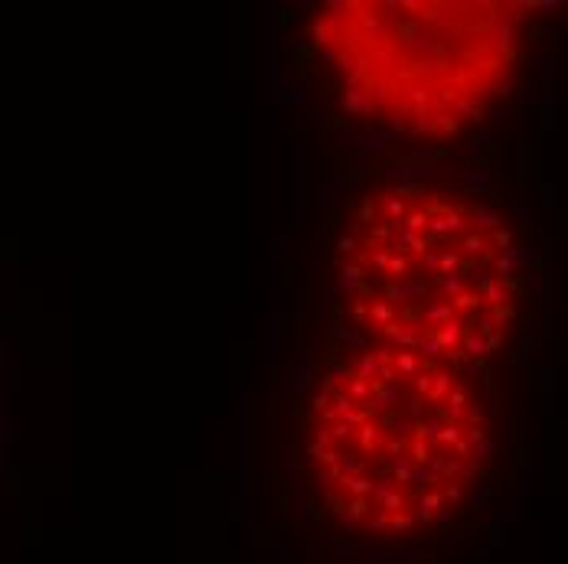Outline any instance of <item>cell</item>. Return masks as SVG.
Here are the masks:
<instances>
[{
  "label": "cell",
  "mask_w": 568,
  "mask_h": 564,
  "mask_svg": "<svg viewBox=\"0 0 568 564\" xmlns=\"http://www.w3.org/2000/svg\"><path fill=\"white\" fill-rule=\"evenodd\" d=\"M490 451V408L470 376L393 346L337 362L304 424L307 483L356 535L438 529L470 500Z\"/></svg>",
  "instance_id": "obj_1"
},
{
  "label": "cell",
  "mask_w": 568,
  "mask_h": 564,
  "mask_svg": "<svg viewBox=\"0 0 568 564\" xmlns=\"http://www.w3.org/2000/svg\"><path fill=\"white\" fill-rule=\"evenodd\" d=\"M349 320L373 339L474 369L516 327L510 226L484 203L428 183L369 189L337 242Z\"/></svg>",
  "instance_id": "obj_2"
},
{
  "label": "cell",
  "mask_w": 568,
  "mask_h": 564,
  "mask_svg": "<svg viewBox=\"0 0 568 564\" xmlns=\"http://www.w3.org/2000/svg\"><path fill=\"white\" fill-rule=\"evenodd\" d=\"M526 7L510 0H331L311 43L343 102L405 137L448 141L510 89Z\"/></svg>",
  "instance_id": "obj_3"
}]
</instances>
